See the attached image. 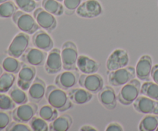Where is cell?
Wrapping results in <instances>:
<instances>
[{"mask_svg":"<svg viewBox=\"0 0 158 131\" xmlns=\"http://www.w3.org/2000/svg\"><path fill=\"white\" fill-rule=\"evenodd\" d=\"M140 88L141 83L140 80L134 78L127 83L122 86V88L117 95V100L125 106L132 104L140 96Z\"/></svg>","mask_w":158,"mask_h":131,"instance_id":"obj_2","label":"cell"},{"mask_svg":"<svg viewBox=\"0 0 158 131\" xmlns=\"http://www.w3.org/2000/svg\"><path fill=\"white\" fill-rule=\"evenodd\" d=\"M12 21L18 29L29 35L34 34L40 28L34 17L22 10H17L12 15Z\"/></svg>","mask_w":158,"mask_h":131,"instance_id":"obj_3","label":"cell"},{"mask_svg":"<svg viewBox=\"0 0 158 131\" xmlns=\"http://www.w3.org/2000/svg\"><path fill=\"white\" fill-rule=\"evenodd\" d=\"M80 131H97L94 126H89V125H84V126H81L80 129Z\"/></svg>","mask_w":158,"mask_h":131,"instance_id":"obj_40","label":"cell"},{"mask_svg":"<svg viewBox=\"0 0 158 131\" xmlns=\"http://www.w3.org/2000/svg\"><path fill=\"white\" fill-rule=\"evenodd\" d=\"M35 68L33 66L23 63L19 72H18V80H17V86L23 90L26 91L29 89L31 84L35 78Z\"/></svg>","mask_w":158,"mask_h":131,"instance_id":"obj_13","label":"cell"},{"mask_svg":"<svg viewBox=\"0 0 158 131\" xmlns=\"http://www.w3.org/2000/svg\"><path fill=\"white\" fill-rule=\"evenodd\" d=\"M23 63H20L17 58L12 56L6 57L2 62V67L6 72L12 73H18L22 67Z\"/></svg>","mask_w":158,"mask_h":131,"instance_id":"obj_26","label":"cell"},{"mask_svg":"<svg viewBox=\"0 0 158 131\" xmlns=\"http://www.w3.org/2000/svg\"><path fill=\"white\" fill-rule=\"evenodd\" d=\"M129 55L124 49H117L109 55L106 63L108 72L126 67L129 64Z\"/></svg>","mask_w":158,"mask_h":131,"instance_id":"obj_9","label":"cell"},{"mask_svg":"<svg viewBox=\"0 0 158 131\" xmlns=\"http://www.w3.org/2000/svg\"><path fill=\"white\" fill-rule=\"evenodd\" d=\"M103 12L101 4L97 0H86L80 5L76 13L78 16L85 18H97Z\"/></svg>","mask_w":158,"mask_h":131,"instance_id":"obj_10","label":"cell"},{"mask_svg":"<svg viewBox=\"0 0 158 131\" xmlns=\"http://www.w3.org/2000/svg\"><path fill=\"white\" fill-rule=\"evenodd\" d=\"M33 17L40 28L47 32H52L57 26L55 15L49 13L43 8H37L33 12Z\"/></svg>","mask_w":158,"mask_h":131,"instance_id":"obj_11","label":"cell"},{"mask_svg":"<svg viewBox=\"0 0 158 131\" xmlns=\"http://www.w3.org/2000/svg\"><path fill=\"white\" fill-rule=\"evenodd\" d=\"M73 124V118L68 114L61 115L52 122L49 125V130L51 131H67Z\"/></svg>","mask_w":158,"mask_h":131,"instance_id":"obj_23","label":"cell"},{"mask_svg":"<svg viewBox=\"0 0 158 131\" xmlns=\"http://www.w3.org/2000/svg\"><path fill=\"white\" fill-rule=\"evenodd\" d=\"M68 96L73 103L83 105L87 103L93 99V93L84 88H72L68 92Z\"/></svg>","mask_w":158,"mask_h":131,"instance_id":"obj_22","label":"cell"},{"mask_svg":"<svg viewBox=\"0 0 158 131\" xmlns=\"http://www.w3.org/2000/svg\"><path fill=\"white\" fill-rule=\"evenodd\" d=\"M106 131H123V128L120 123H116V122H113L110 123V124H108V126H106Z\"/></svg>","mask_w":158,"mask_h":131,"instance_id":"obj_38","label":"cell"},{"mask_svg":"<svg viewBox=\"0 0 158 131\" xmlns=\"http://www.w3.org/2000/svg\"><path fill=\"white\" fill-rule=\"evenodd\" d=\"M6 129L7 131H29L31 130V128L26 123L14 120V122H11Z\"/></svg>","mask_w":158,"mask_h":131,"instance_id":"obj_36","label":"cell"},{"mask_svg":"<svg viewBox=\"0 0 158 131\" xmlns=\"http://www.w3.org/2000/svg\"><path fill=\"white\" fill-rule=\"evenodd\" d=\"M80 86L86 89L93 94L98 93L104 86L103 79L100 74H82L78 81Z\"/></svg>","mask_w":158,"mask_h":131,"instance_id":"obj_8","label":"cell"},{"mask_svg":"<svg viewBox=\"0 0 158 131\" xmlns=\"http://www.w3.org/2000/svg\"><path fill=\"white\" fill-rule=\"evenodd\" d=\"M82 3V0H63L64 12L66 15H72Z\"/></svg>","mask_w":158,"mask_h":131,"instance_id":"obj_35","label":"cell"},{"mask_svg":"<svg viewBox=\"0 0 158 131\" xmlns=\"http://www.w3.org/2000/svg\"><path fill=\"white\" fill-rule=\"evenodd\" d=\"M15 81V76L12 72H5L0 76V92L6 93L10 90Z\"/></svg>","mask_w":158,"mask_h":131,"instance_id":"obj_27","label":"cell"},{"mask_svg":"<svg viewBox=\"0 0 158 131\" xmlns=\"http://www.w3.org/2000/svg\"><path fill=\"white\" fill-rule=\"evenodd\" d=\"M100 103L107 109H114L117 106V96L115 90L110 86H105L98 92Z\"/></svg>","mask_w":158,"mask_h":131,"instance_id":"obj_19","label":"cell"},{"mask_svg":"<svg viewBox=\"0 0 158 131\" xmlns=\"http://www.w3.org/2000/svg\"><path fill=\"white\" fill-rule=\"evenodd\" d=\"M32 42L35 47L45 52H49L54 46L52 39L47 32L43 30L36 31L32 35Z\"/></svg>","mask_w":158,"mask_h":131,"instance_id":"obj_20","label":"cell"},{"mask_svg":"<svg viewBox=\"0 0 158 131\" xmlns=\"http://www.w3.org/2000/svg\"><path fill=\"white\" fill-rule=\"evenodd\" d=\"M57 1H59V2H63V0H57Z\"/></svg>","mask_w":158,"mask_h":131,"instance_id":"obj_43","label":"cell"},{"mask_svg":"<svg viewBox=\"0 0 158 131\" xmlns=\"http://www.w3.org/2000/svg\"><path fill=\"white\" fill-rule=\"evenodd\" d=\"M29 126L33 131H48L49 125L47 121L43 120L40 117H34L29 121Z\"/></svg>","mask_w":158,"mask_h":131,"instance_id":"obj_32","label":"cell"},{"mask_svg":"<svg viewBox=\"0 0 158 131\" xmlns=\"http://www.w3.org/2000/svg\"><path fill=\"white\" fill-rule=\"evenodd\" d=\"M18 10V7L12 1H7L0 4V18H10Z\"/></svg>","mask_w":158,"mask_h":131,"instance_id":"obj_31","label":"cell"},{"mask_svg":"<svg viewBox=\"0 0 158 131\" xmlns=\"http://www.w3.org/2000/svg\"><path fill=\"white\" fill-rule=\"evenodd\" d=\"M158 126V116L155 114H146L139 123V130L154 131Z\"/></svg>","mask_w":158,"mask_h":131,"instance_id":"obj_24","label":"cell"},{"mask_svg":"<svg viewBox=\"0 0 158 131\" xmlns=\"http://www.w3.org/2000/svg\"><path fill=\"white\" fill-rule=\"evenodd\" d=\"M151 78L154 82L158 85V64L153 66L152 71H151Z\"/></svg>","mask_w":158,"mask_h":131,"instance_id":"obj_39","label":"cell"},{"mask_svg":"<svg viewBox=\"0 0 158 131\" xmlns=\"http://www.w3.org/2000/svg\"><path fill=\"white\" fill-rule=\"evenodd\" d=\"M156 130L158 131V126H157V129H156Z\"/></svg>","mask_w":158,"mask_h":131,"instance_id":"obj_44","label":"cell"},{"mask_svg":"<svg viewBox=\"0 0 158 131\" xmlns=\"http://www.w3.org/2000/svg\"><path fill=\"white\" fill-rule=\"evenodd\" d=\"M29 46V34L19 32L12 40L7 49L8 55L15 58H20L27 50Z\"/></svg>","mask_w":158,"mask_h":131,"instance_id":"obj_6","label":"cell"},{"mask_svg":"<svg viewBox=\"0 0 158 131\" xmlns=\"http://www.w3.org/2000/svg\"><path fill=\"white\" fill-rule=\"evenodd\" d=\"M2 67L1 66H0V76L2 75Z\"/></svg>","mask_w":158,"mask_h":131,"instance_id":"obj_41","label":"cell"},{"mask_svg":"<svg viewBox=\"0 0 158 131\" xmlns=\"http://www.w3.org/2000/svg\"><path fill=\"white\" fill-rule=\"evenodd\" d=\"M63 69L61 51L58 48H52L49 51L45 62V69L48 74H55Z\"/></svg>","mask_w":158,"mask_h":131,"instance_id":"obj_15","label":"cell"},{"mask_svg":"<svg viewBox=\"0 0 158 131\" xmlns=\"http://www.w3.org/2000/svg\"><path fill=\"white\" fill-rule=\"evenodd\" d=\"M135 68L134 66H127L108 72V82L111 86H121L135 78Z\"/></svg>","mask_w":158,"mask_h":131,"instance_id":"obj_5","label":"cell"},{"mask_svg":"<svg viewBox=\"0 0 158 131\" xmlns=\"http://www.w3.org/2000/svg\"><path fill=\"white\" fill-rule=\"evenodd\" d=\"M46 83L40 77L35 76L33 82L31 84L30 87L28 89V96L31 102L40 103L43 97L46 96Z\"/></svg>","mask_w":158,"mask_h":131,"instance_id":"obj_18","label":"cell"},{"mask_svg":"<svg viewBox=\"0 0 158 131\" xmlns=\"http://www.w3.org/2000/svg\"><path fill=\"white\" fill-rule=\"evenodd\" d=\"M35 1H36V2H39V1H40V0H35Z\"/></svg>","mask_w":158,"mask_h":131,"instance_id":"obj_45","label":"cell"},{"mask_svg":"<svg viewBox=\"0 0 158 131\" xmlns=\"http://www.w3.org/2000/svg\"><path fill=\"white\" fill-rule=\"evenodd\" d=\"M15 107V103L9 95L0 92V110H12Z\"/></svg>","mask_w":158,"mask_h":131,"instance_id":"obj_34","label":"cell"},{"mask_svg":"<svg viewBox=\"0 0 158 131\" xmlns=\"http://www.w3.org/2000/svg\"><path fill=\"white\" fill-rule=\"evenodd\" d=\"M58 112L59 111L52 107L51 105H44L40 108V111H39V116L46 121L52 122L56 117H58Z\"/></svg>","mask_w":158,"mask_h":131,"instance_id":"obj_30","label":"cell"},{"mask_svg":"<svg viewBox=\"0 0 158 131\" xmlns=\"http://www.w3.org/2000/svg\"><path fill=\"white\" fill-rule=\"evenodd\" d=\"M78 51L75 43L72 41H66L62 46L61 58L63 68L65 70H77Z\"/></svg>","mask_w":158,"mask_h":131,"instance_id":"obj_4","label":"cell"},{"mask_svg":"<svg viewBox=\"0 0 158 131\" xmlns=\"http://www.w3.org/2000/svg\"><path fill=\"white\" fill-rule=\"evenodd\" d=\"M152 68V58L149 55H142L136 65V77L140 80H149Z\"/></svg>","mask_w":158,"mask_h":131,"instance_id":"obj_17","label":"cell"},{"mask_svg":"<svg viewBox=\"0 0 158 131\" xmlns=\"http://www.w3.org/2000/svg\"><path fill=\"white\" fill-rule=\"evenodd\" d=\"M140 94L158 101V85L154 82H145L141 85Z\"/></svg>","mask_w":158,"mask_h":131,"instance_id":"obj_28","label":"cell"},{"mask_svg":"<svg viewBox=\"0 0 158 131\" xmlns=\"http://www.w3.org/2000/svg\"><path fill=\"white\" fill-rule=\"evenodd\" d=\"M80 76L77 70H65L56 76L55 85L64 90H69L77 85Z\"/></svg>","mask_w":158,"mask_h":131,"instance_id":"obj_14","label":"cell"},{"mask_svg":"<svg viewBox=\"0 0 158 131\" xmlns=\"http://www.w3.org/2000/svg\"><path fill=\"white\" fill-rule=\"evenodd\" d=\"M14 2L20 10L28 13L34 12L36 9L37 4L35 0H14Z\"/></svg>","mask_w":158,"mask_h":131,"instance_id":"obj_33","label":"cell"},{"mask_svg":"<svg viewBox=\"0 0 158 131\" xmlns=\"http://www.w3.org/2000/svg\"><path fill=\"white\" fill-rule=\"evenodd\" d=\"M11 123L10 114L5 112L4 110H0V130H2L7 128Z\"/></svg>","mask_w":158,"mask_h":131,"instance_id":"obj_37","label":"cell"},{"mask_svg":"<svg viewBox=\"0 0 158 131\" xmlns=\"http://www.w3.org/2000/svg\"><path fill=\"white\" fill-rule=\"evenodd\" d=\"M45 96L49 104L60 112H65L73 106V102L66 91L56 85H50L46 88Z\"/></svg>","mask_w":158,"mask_h":131,"instance_id":"obj_1","label":"cell"},{"mask_svg":"<svg viewBox=\"0 0 158 131\" xmlns=\"http://www.w3.org/2000/svg\"><path fill=\"white\" fill-rule=\"evenodd\" d=\"M133 105L135 110L140 113L158 115V101L146 96H139Z\"/></svg>","mask_w":158,"mask_h":131,"instance_id":"obj_12","label":"cell"},{"mask_svg":"<svg viewBox=\"0 0 158 131\" xmlns=\"http://www.w3.org/2000/svg\"><path fill=\"white\" fill-rule=\"evenodd\" d=\"M38 112V106L35 103H26L13 109L12 117L15 121L20 123H29Z\"/></svg>","mask_w":158,"mask_h":131,"instance_id":"obj_7","label":"cell"},{"mask_svg":"<svg viewBox=\"0 0 158 131\" xmlns=\"http://www.w3.org/2000/svg\"><path fill=\"white\" fill-rule=\"evenodd\" d=\"M9 95L15 104L21 105L28 103L29 98L27 94L26 93L25 90L22 89L19 86H12L9 91Z\"/></svg>","mask_w":158,"mask_h":131,"instance_id":"obj_29","label":"cell"},{"mask_svg":"<svg viewBox=\"0 0 158 131\" xmlns=\"http://www.w3.org/2000/svg\"><path fill=\"white\" fill-rule=\"evenodd\" d=\"M77 67L84 74L96 73L100 69V64L87 55H80L77 59Z\"/></svg>","mask_w":158,"mask_h":131,"instance_id":"obj_21","label":"cell"},{"mask_svg":"<svg viewBox=\"0 0 158 131\" xmlns=\"http://www.w3.org/2000/svg\"><path fill=\"white\" fill-rule=\"evenodd\" d=\"M47 55L45 51L38 48L29 47L21 56L22 61L33 66H41L44 64Z\"/></svg>","mask_w":158,"mask_h":131,"instance_id":"obj_16","label":"cell"},{"mask_svg":"<svg viewBox=\"0 0 158 131\" xmlns=\"http://www.w3.org/2000/svg\"><path fill=\"white\" fill-rule=\"evenodd\" d=\"M42 6L45 10L56 16H60L64 12V6L57 0H43Z\"/></svg>","mask_w":158,"mask_h":131,"instance_id":"obj_25","label":"cell"},{"mask_svg":"<svg viewBox=\"0 0 158 131\" xmlns=\"http://www.w3.org/2000/svg\"><path fill=\"white\" fill-rule=\"evenodd\" d=\"M7 1H9V0H0V4H1V3L5 2H7Z\"/></svg>","mask_w":158,"mask_h":131,"instance_id":"obj_42","label":"cell"}]
</instances>
